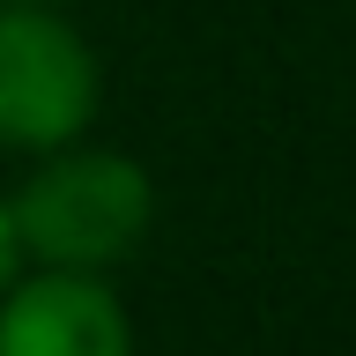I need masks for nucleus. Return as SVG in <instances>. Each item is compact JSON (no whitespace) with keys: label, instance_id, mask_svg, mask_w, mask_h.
Instances as JSON below:
<instances>
[{"label":"nucleus","instance_id":"nucleus-1","mask_svg":"<svg viewBox=\"0 0 356 356\" xmlns=\"http://www.w3.org/2000/svg\"><path fill=\"white\" fill-rule=\"evenodd\" d=\"M149 208H156V193H149V171L134 156L67 149L15 193L8 222H15V245L30 260L104 275L149 238Z\"/></svg>","mask_w":356,"mask_h":356},{"label":"nucleus","instance_id":"nucleus-2","mask_svg":"<svg viewBox=\"0 0 356 356\" xmlns=\"http://www.w3.org/2000/svg\"><path fill=\"white\" fill-rule=\"evenodd\" d=\"M97 119V52L44 0H0V149H67Z\"/></svg>","mask_w":356,"mask_h":356},{"label":"nucleus","instance_id":"nucleus-3","mask_svg":"<svg viewBox=\"0 0 356 356\" xmlns=\"http://www.w3.org/2000/svg\"><path fill=\"white\" fill-rule=\"evenodd\" d=\"M0 356H134V327L111 282L82 267H44L0 289Z\"/></svg>","mask_w":356,"mask_h":356},{"label":"nucleus","instance_id":"nucleus-4","mask_svg":"<svg viewBox=\"0 0 356 356\" xmlns=\"http://www.w3.org/2000/svg\"><path fill=\"white\" fill-rule=\"evenodd\" d=\"M15 282V222H8V200H0V289Z\"/></svg>","mask_w":356,"mask_h":356}]
</instances>
